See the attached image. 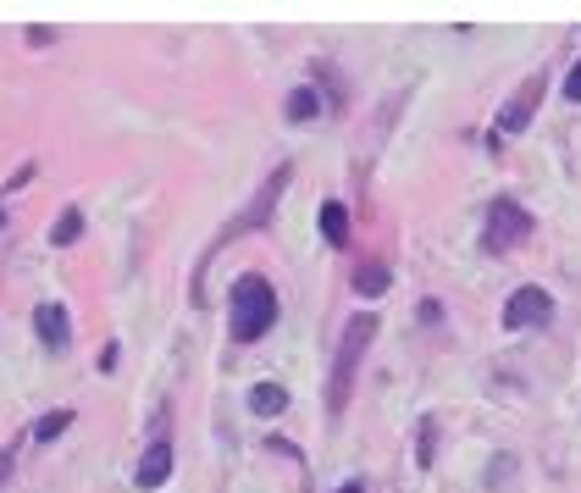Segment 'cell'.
Masks as SVG:
<instances>
[{"label": "cell", "mask_w": 581, "mask_h": 493, "mask_svg": "<svg viewBox=\"0 0 581 493\" xmlns=\"http://www.w3.org/2000/svg\"><path fill=\"white\" fill-rule=\"evenodd\" d=\"M277 322V294L272 283H266L261 272H244L233 283V300H227V327H233L238 344H255V338H266Z\"/></svg>", "instance_id": "7a4b0ae2"}, {"label": "cell", "mask_w": 581, "mask_h": 493, "mask_svg": "<svg viewBox=\"0 0 581 493\" xmlns=\"http://www.w3.org/2000/svg\"><path fill=\"white\" fill-rule=\"evenodd\" d=\"M34 327H39V338H45V349H67V338H72V316L61 311L56 300H45L34 311Z\"/></svg>", "instance_id": "52a82bcc"}, {"label": "cell", "mask_w": 581, "mask_h": 493, "mask_svg": "<svg viewBox=\"0 0 581 493\" xmlns=\"http://www.w3.org/2000/svg\"><path fill=\"white\" fill-rule=\"evenodd\" d=\"M388 283H393L388 261H360V266H355V294H366V300L388 294Z\"/></svg>", "instance_id": "9c48e42d"}, {"label": "cell", "mask_w": 581, "mask_h": 493, "mask_svg": "<svg viewBox=\"0 0 581 493\" xmlns=\"http://www.w3.org/2000/svg\"><path fill=\"white\" fill-rule=\"evenodd\" d=\"M548 322H554V294L548 289H532V283H526V289H515L510 300H504V327H510V333L548 327Z\"/></svg>", "instance_id": "5b68a950"}, {"label": "cell", "mask_w": 581, "mask_h": 493, "mask_svg": "<svg viewBox=\"0 0 581 493\" xmlns=\"http://www.w3.org/2000/svg\"><path fill=\"white\" fill-rule=\"evenodd\" d=\"M166 477H172V444H150L144 460H139V471H133V482H139L144 493H155Z\"/></svg>", "instance_id": "ba28073f"}, {"label": "cell", "mask_w": 581, "mask_h": 493, "mask_svg": "<svg viewBox=\"0 0 581 493\" xmlns=\"http://www.w3.org/2000/svg\"><path fill=\"white\" fill-rule=\"evenodd\" d=\"M377 327L382 322L371 311H360V316H349V322H344L338 355H332V383H327V410H332V416H344L349 394H355V372H360V361H366V349H371V338H377Z\"/></svg>", "instance_id": "6da1fadb"}, {"label": "cell", "mask_w": 581, "mask_h": 493, "mask_svg": "<svg viewBox=\"0 0 581 493\" xmlns=\"http://www.w3.org/2000/svg\"><path fill=\"white\" fill-rule=\"evenodd\" d=\"M283 111H288V122H310V117L321 111V106H316V89H294Z\"/></svg>", "instance_id": "5bb4252c"}, {"label": "cell", "mask_w": 581, "mask_h": 493, "mask_svg": "<svg viewBox=\"0 0 581 493\" xmlns=\"http://www.w3.org/2000/svg\"><path fill=\"white\" fill-rule=\"evenodd\" d=\"M532 233V211L526 205H515V200H493L487 205V228H482V244L493 255H504V250H515V244Z\"/></svg>", "instance_id": "277c9868"}, {"label": "cell", "mask_w": 581, "mask_h": 493, "mask_svg": "<svg viewBox=\"0 0 581 493\" xmlns=\"http://www.w3.org/2000/svg\"><path fill=\"white\" fill-rule=\"evenodd\" d=\"M321 239H327V244H338V250L349 244V211H344L338 200H327V205H321Z\"/></svg>", "instance_id": "8fae6325"}, {"label": "cell", "mask_w": 581, "mask_h": 493, "mask_svg": "<svg viewBox=\"0 0 581 493\" xmlns=\"http://www.w3.org/2000/svg\"><path fill=\"white\" fill-rule=\"evenodd\" d=\"M72 427V410L61 405V410H45V416H39V427H34V444H50V438H61Z\"/></svg>", "instance_id": "4fadbf2b"}, {"label": "cell", "mask_w": 581, "mask_h": 493, "mask_svg": "<svg viewBox=\"0 0 581 493\" xmlns=\"http://www.w3.org/2000/svg\"><path fill=\"white\" fill-rule=\"evenodd\" d=\"M0 228H6V211H0Z\"/></svg>", "instance_id": "d6986e66"}, {"label": "cell", "mask_w": 581, "mask_h": 493, "mask_svg": "<svg viewBox=\"0 0 581 493\" xmlns=\"http://www.w3.org/2000/svg\"><path fill=\"white\" fill-rule=\"evenodd\" d=\"M565 100H581V61L565 73Z\"/></svg>", "instance_id": "2e32d148"}, {"label": "cell", "mask_w": 581, "mask_h": 493, "mask_svg": "<svg viewBox=\"0 0 581 493\" xmlns=\"http://www.w3.org/2000/svg\"><path fill=\"white\" fill-rule=\"evenodd\" d=\"M537 100H543V73H532L521 89L510 95V106L498 111V133H521L526 122L537 117Z\"/></svg>", "instance_id": "8992f818"}, {"label": "cell", "mask_w": 581, "mask_h": 493, "mask_svg": "<svg viewBox=\"0 0 581 493\" xmlns=\"http://www.w3.org/2000/svg\"><path fill=\"white\" fill-rule=\"evenodd\" d=\"M432 449H438V427H432V421H421V438H415V455H421V466H432Z\"/></svg>", "instance_id": "9a60e30c"}, {"label": "cell", "mask_w": 581, "mask_h": 493, "mask_svg": "<svg viewBox=\"0 0 581 493\" xmlns=\"http://www.w3.org/2000/svg\"><path fill=\"white\" fill-rule=\"evenodd\" d=\"M338 493H366V488H360V482H344V488H338Z\"/></svg>", "instance_id": "ac0fdd59"}, {"label": "cell", "mask_w": 581, "mask_h": 493, "mask_svg": "<svg viewBox=\"0 0 581 493\" xmlns=\"http://www.w3.org/2000/svg\"><path fill=\"white\" fill-rule=\"evenodd\" d=\"M28 178H34V161H23V167H17V172H12V178H6V194H12V189H23V183H28Z\"/></svg>", "instance_id": "e0dca14e"}, {"label": "cell", "mask_w": 581, "mask_h": 493, "mask_svg": "<svg viewBox=\"0 0 581 493\" xmlns=\"http://www.w3.org/2000/svg\"><path fill=\"white\" fill-rule=\"evenodd\" d=\"M288 178H294V167H277L272 178H266L261 189H255V200H249L244 211H238V217L222 228V239H211V250H222V244H233L238 233H249V228H266V222H272V211H277V200H283V189H288Z\"/></svg>", "instance_id": "3957f363"}, {"label": "cell", "mask_w": 581, "mask_h": 493, "mask_svg": "<svg viewBox=\"0 0 581 493\" xmlns=\"http://www.w3.org/2000/svg\"><path fill=\"white\" fill-rule=\"evenodd\" d=\"M249 410H255V416H283V410H288V388L255 383V388H249Z\"/></svg>", "instance_id": "30bf717a"}, {"label": "cell", "mask_w": 581, "mask_h": 493, "mask_svg": "<svg viewBox=\"0 0 581 493\" xmlns=\"http://www.w3.org/2000/svg\"><path fill=\"white\" fill-rule=\"evenodd\" d=\"M78 233H83V211H78V205H67V211L56 217V228H50V244L67 250V244H78Z\"/></svg>", "instance_id": "7c38bea8"}]
</instances>
